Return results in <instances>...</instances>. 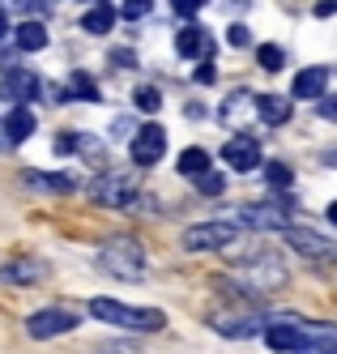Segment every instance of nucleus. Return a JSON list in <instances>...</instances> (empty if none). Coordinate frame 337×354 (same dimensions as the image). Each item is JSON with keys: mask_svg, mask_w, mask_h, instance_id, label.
Returning <instances> with one entry per match:
<instances>
[{"mask_svg": "<svg viewBox=\"0 0 337 354\" xmlns=\"http://www.w3.org/2000/svg\"><path fill=\"white\" fill-rule=\"evenodd\" d=\"M90 316L102 324H120V328H137V333H158L167 328V316L158 308H128L116 299H90Z\"/></svg>", "mask_w": 337, "mask_h": 354, "instance_id": "obj_1", "label": "nucleus"}, {"mask_svg": "<svg viewBox=\"0 0 337 354\" xmlns=\"http://www.w3.org/2000/svg\"><path fill=\"white\" fill-rule=\"evenodd\" d=\"M98 269H107L120 282H141L145 277V248L137 239H111L98 248Z\"/></svg>", "mask_w": 337, "mask_h": 354, "instance_id": "obj_2", "label": "nucleus"}, {"mask_svg": "<svg viewBox=\"0 0 337 354\" xmlns=\"http://www.w3.org/2000/svg\"><path fill=\"white\" fill-rule=\"evenodd\" d=\"M86 196L94 201V205H107V209H128L133 196H141V192H137V184L128 180V175L102 171V175H94V180L86 184Z\"/></svg>", "mask_w": 337, "mask_h": 354, "instance_id": "obj_3", "label": "nucleus"}, {"mask_svg": "<svg viewBox=\"0 0 337 354\" xmlns=\"http://www.w3.org/2000/svg\"><path fill=\"white\" fill-rule=\"evenodd\" d=\"M235 226L239 222H226V218H214V222H197V226H188L184 231V248L188 252H218V248H226V243H235Z\"/></svg>", "mask_w": 337, "mask_h": 354, "instance_id": "obj_4", "label": "nucleus"}, {"mask_svg": "<svg viewBox=\"0 0 337 354\" xmlns=\"http://www.w3.org/2000/svg\"><path fill=\"white\" fill-rule=\"evenodd\" d=\"M77 312L69 308H39L35 316H26V333H30L35 342H47V337H60V333H73L77 328Z\"/></svg>", "mask_w": 337, "mask_h": 354, "instance_id": "obj_5", "label": "nucleus"}, {"mask_svg": "<svg viewBox=\"0 0 337 354\" xmlns=\"http://www.w3.org/2000/svg\"><path fill=\"white\" fill-rule=\"evenodd\" d=\"M239 277H244L252 290H277L282 282H286V269H282V261L265 257V252H256V257L239 261Z\"/></svg>", "mask_w": 337, "mask_h": 354, "instance_id": "obj_6", "label": "nucleus"}, {"mask_svg": "<svg viewBox=\"0 0 337 354\" xmlns=\"http://www.w3.org/2000/svg\"><path fill=\"white\" fill-rule=\"evenodd\" d=\"M286 209H291V196H273L269 205H248L235 222L239 226H256V231H286L291 226Z\"/></svg>", "mask_w": 337, "mask_h": 354, "instance_id": "obj_7", "label": "nucleus"}, {"mask_svg": "<svg viewBox=\"0 0 337 354\" xmlns=\"http://www.w3.org/2000/svg\"><path fill=\"white\" fill-rule=\"evenodd\" d=\"M0 94H5L9 103L26 107V103H35L43 94V77L30 73V68H9V73H0Z\"/></svg>", "mask_w": 337, "mask_h": 354, "instance_id": "obj_8", "label": "nucleus"}, {"mask_svg": "<svg viewBox=\"0 0 337 354\" xmlns=\"http://www.w3.org/2000/svg\"><path fill=\"white\" fill-rule=\"evenodd\" d=\"M167 154V129L163 124H141V129L133 133V162L137 167H154V162H163Z\"/></svg>", "mask_w": 337, "mask_h": 354, "instance_id": "obj_9", "label": "nucleus"}, {"mask_svg": "<svg viewBox=\"0 0 337 354\" xmlns=\"http://www.w3.org/2000/svg\"><path fill=\"white\" fill-rule=\"evenodd\" d=\"M282 235H286V243L299 252V257H307V261H337V243L316 235V231H307V226H286Z\"/></svg>", "mask_w": 337, "mask_h": 354, "instance_id": "obj_10", "label": "nucleus"}, {"mask_svg": "<svg viewBox=\"0 0 337 354\" xmlns=\"http://www.w3.org/2000/svg\"><path fill=\"white\" fill-rule=\"evenodd\" d=\"M265 346L277 350V354H303L307 346H312V333H307V328H299V324L277 320V324L265 328Z\"/></svg>", "mask_w": 337, "mask_h": 354, "instance_id": "obj_11", "label": "nucleus"}, {"mask_svg": "<svg viewBox=\"0 0 337 354\" xmlns=\"http://www.w3.org/2000/svg\"><path fill=\"white\" fill-rule=\"evenodd\" d=\"M222 162L230 171H256L261 167V141L256 137H230L222 145Z\"/></svg>", "mask_w": 337, "mask_h": 354, "instance_id": "obj_12", "label": "nucleus"}, {"mask_svg": "<svg viewBox=\"0 0 337 354\" xmlns=\"http://www.w3.org/2000/svg\"><path fill=\"white\" fill-rule=\"evenodd\" d=\"M210 324L218 328L222 337H252L265 328V316H252V312H218L210 316Z\"/></svg>", "mask_w": 337, "mask_h": 354, "instance_id": "obj_13", "label": "nucleus"}, {"mask_svg": "<svg viewBox=\"0 0 337 354\" xmlns=\"http://www.w3.org/2000/svg\"><path fill=\"white\" fill-rule=\"evenodd\" d=\"M248 115H256V94H252V90H235V94H226V103L218 107V120L226 124V129H244Z\"/></svg>", "mask_w": 337, "mask_h": 354, "instance_id": "obj_14", "label": "nucleus"}, {"mask_svg": "<svg viewBox=\"0 0 337 354\" xmlns=\"http://www.w3.org/2000/svg\"><path fill=\"white\" fill-rule=\"evenodd\" d=\"M175 52L184 60H205V56H214V39L205 26H184L175 35Z\"/></svg>", "mask_w": 337, "mask_h": 354, "instance_id": "obj_15", "label": "nucleus"}, {"mask_svg": "<svg viewBox=\"0 0 337 354\" xmlns=\"http://www.w3.org/2000/svg\"><path fill=\"white\" fill-rule=\"evenodd\" d=\"M56 154H82L90 162H102L107 158V141H98L90 133H73V137H56Z\"/></svg>", "mask_w": 337, "mask_h": 354, "instance_id": "obj_16", "label": "nucleus"}, {"mask_svg": "<svg viewBox=\"0 0 337 354\" xmlns=\"http://www.w3.org/2000/svg\"><path fill=\"white\" fill-rule=\"evenodd\" d=\"M21 180L39 192H60V196H69L77 188V175H69V171H26Z\"/></svg>", "mask_w": 337, "mask_h": 354, "instance_id": "obj_17", "label": "nucleus"}, {"mask_svg": "<svg viewBox=\"0 0 337 354\" xmlns=\"http://www.w3.org/2000/svg\"><path fill=\"white\" fill-rule=\"evenodd\" d=\"M47 277V265L43 261H9L0 265V282H13V286H35Z\"/></svg>", "mask_w": 337, "mask_h": 354, "instance_id": "obj_18", "label": "nucleus"}, {"mask_svg": "<svg viewBox=\"0 0 337 354\" xmlns=\"http://www.w3.org/2000/svg\"><path fill=\"white\" fill-rule=\"evenodd\" d=\"M325 86H329V68L325 64H316V68H303L299 77H295V86H291V98H325Z\"/></svg>", "mask_w": 337, "mask_h": 354, "instance_id": "obj_19", "label": "nucleus"}, {"mask_svg": "<svg viewBox=\"0 0 337 354\" xmlns=\"http://www.w3.org/2000/svg\"><path fill=\"white\" fill-rule=\"evenodd\" d=\"M256 115L265 124H286L291 120V94H256Z\"/></svg>", "mask_w": 337, "mask_h": 354, "instance_id": "obj_20", "label": "nucleus"}, {"mask_svg": "<svg viewBox=\"0 0 337 354\" xmlns=\"http://www.w3.org/2000/svg\"><path fill=\"white\" fill-rule=\"evenodd\" d=\"M30 133H35V115H30V107H13V111L5 115V141H9V145H21Z\"/></svg>", "mask_w": 337, "mask_h": 354, "instance_id": "obj_21", "label": "nucleus"}, {"mask_svg": "<svg viewBox=\"0 0 337 354\" xmlns=\"http://www.w3.org/2000/svg\"><path fill=\"white\" fill-rule=\"evenodd\" d=\"M17 39V52H43L47 47V26H39V21H21V26L13 30Z\"/></svg>", "mask_w": 337, "mask_h": 354, "instance_id": "obj_22", "label": "nucleus"}, {"mask_svg": "<svg viewBox=\"0 0 337 354\" xmlns=\"http://www.w3.org/2000/svg\"><path fill=\"white\" fill-rule=\"evenodd\" d=\"M175 171H179V175H192V180H201V175L210 171V154H205V149H197V145H188L184 154L175 158Z\"/></svg>", "mask_w": 337, "mask_h": 354, "instance_id": "obj_23", "label": "nucleus"}, {"mask_svg": "<svg viewBox=\"0 0 337 354\" xmlns=\"http://www.w3.org/2000/svg\"><path fill=\"white\" fill-rule=\"evenodd\" d=\"M82 26H86L90 35H111V26H116V9H111V5H94V9L82 17Z\"/></svg>", "mask_w": 337, "mask_h": 354, "instance_id": "obj_24", "label": "nucleus"}, {"mask_svg": "<svg viewBox=\"0 0 337 354\" xmlns=\"http://www.w3.org/2000/svg\"><path fill=\"white\" fill-rule=\"evenodd\" d=\"M69 90H73V98H86V103H98V86H94V77H90V73H73V77H69Z\"/></svg>", "mask_w": 337, "mask_h": 354, "instance_id": "obj_25", "label": "nucleus"}, {"mask_svg": "<svg viewBox=\"0 0 337 354\" xmlns=\"http://www.w3.org/2000/svg\"><path fill=\"white\" fill-rule=\"evenodd\" d=\"M256 60H261V68H269V73H277L282 64H286V52H282L277 43H261L256 47Z\"/></svg>", "mask_w": 337, "mask_h": 354, "instance_id": "obj_26", "label": "nucleus"}, {"mask_svg": "<svg viewBox=\"0 0 337 354\" xmlns=\"http://www.w3.org/2000/svg\"><path fill=\"white\" fill-rule=\"evenodd\" d=\"M133 98H137V107H141V111H158V107H163V94L154 90V86H137Z\"/></svg>", "mask_w": 337, "mask_h": 354, "instance_id": "obj_27", "label": "nucleus"}, {"mask_svg": "<svg viewBox=\"0 0 337 354\" xmlns=\"http://www.w3.org/2000/svg\"><path fill=\"white\" fill-rule=\"evenodd\" d=\"M197 192H201V196H218V192H222V175H218V171H205L201 180H197Z\"/></svg>", "mask_w": 337, "mask_h": 354, "instance_id": "obj_28", "label": "nucleus"}, {"mask_svg": "<svg viewBox=\"0 0 337 354\" xmlns=\"http://www.w3.org/2000/svg\"><path fill=\"white\" fill-rule=\"evenodd\" d=\"M265 180H269L273 188H291V180H295V175H291V167H282V162H273V167L265 171Z\"/></svg>", "mask_w": 337, "mask_h": 354, "instance_id": "obj_29", "label": "nucleus"}, {"mask_svg": "<svg viewBox=\"0 0 337 354\" xmlns=\"http://www.w3.org/2000/svg\"><path fill=\"white\" fill-rule=\"evenodd\" d=\"M124 17H128V21L149 17V0H124Z\"/></svg>", "mask_w": 337, "mask_h": 354, "instance_id": "obj_30", "label": "nucleus"}, {"mask_svg": "<svg viewBox=\"0 0 337 354\" xmlns=\"http://www.w3.org/2000/svg\"><path fill=\"white\" fill-rule=\"evenodd\" d=\"M226 39H230V47H248V43H252V30L244 26V21H235V26L226 30Z\"/></svg>", "mask_w": 337, "mask_h": 354, "instance_id": "obj_31", "label": "nucleus"}, {"mask_svg": "<svg viewBox=\"0 0 337 354\" xmlns=\"http://www.w3.org/2000/svg\"><path fill=\"white\" fill-rule=\"evenodd\" d=\"M171 5H175V13H179V17H192V13L205 5V0H171Z\"/></svg>", "mask_w": 337, "mask_h": 354, "instance_id": "obj_32", "label": "nucleus"}, {"mask_svg": "<svg viewBox=\"0 0 337 354\" xmlns=\"http://www.w3.org/2000/svg\"><path fill=\"white\" fill-rule=\"evenodd\" d=\"M214 77H218V68H214V64H197V82H201V86H210Z\"/></svg>", "mask_w": 337, "mask_h": 354, "instance_id": "obj_33", "label": "nucleus"}, {"mask_svg": "<svg viewBox=\"0 0 337 354\" xmlns=\"http://www.w3.org/2000/svg\"><path fill=\"white\" fill-rule=\"evenodd\" d=\"M320 115H329V120H337V98H320Z\"/></svg>", "mask_w": 337, "mask_h": 354, "instance_id": "obj_34", "label": "nucleus"}, {"mask_svg": "<svg viewBox=\"0 0 337 354\" xmlns=\"http://www.w3.org/2000/svg\"><path fill=\"white\" fill-rule=\"evenodd\" d=\"M39 5V0H5V9H26V13H30Z\"/></svg>", "mask_w": 337, "mask_h": 354, "instance_id": "obj_35", "label": "nucleus"}, {"mask_svg": "<svg viewBox=\"0 0 337 354\" xmlns=\"http://www.w3.org/2000/svg\"><path fill=\"white\" fill-rule=\"evenodd\" d=\"M316 13H320V17H329V13H337V0H320V5H316Z\"/></svg>", "mask_w": 337, "mask_h": 354, "instance_id": "obj_36", "label": "nucleus"}, {"mask_svg": "<svg viewBox=\"0 0 337 354\" xmlns=\"http://www.w3.org/2000/svg\"><path fill=\"white\" fill-rule=\"evenodd\" d=\"M5 30H9V9L0 5V39H5Z\"/></svg>", "mask_w": 337, "mask_h": 354, "instance_id": "obj_37", "label": "nucleus"}, {"mask_svg": "<svg viewBox=\"0 0 337 354\" xmlns=\"http://www.w3.org/2000/svg\"><path fill=\"white\" fill-rule=\"evenodd\" d=\"M329 222L337 226V201H333V205H329Z\"/></svg>", "mask_w": 337, "mask_h": 354, "instance_id": "obj_38", "label": "nucleus"}, {"mask_svg": "<svg viewBox=\"0 0 337 354\" xmlns=\"http://www.w3.org/2000/svg\"><path fill=\"white\" fill-rule=\"evenodd\" d=\"M329 162H333V167H337V154H329Z\"/></svg>", "mask_w": 337, "mask_h": 354, "instance_id": "obj_39", "label": "nucleus"}, {"mask_svg": "<svg viewBox=\"0 0 337 354\" xmlns=\"http://www.w3.org/2000/svg\"><path fill=\"white\" fill-rule=\"evenodd\" d=\"M98 5H107V0H98Z\"/></svg>", "mask_w": 337, "mask_h": 354, "instance_id": "obj_40", "label": "nucleus"}]
</instances>
